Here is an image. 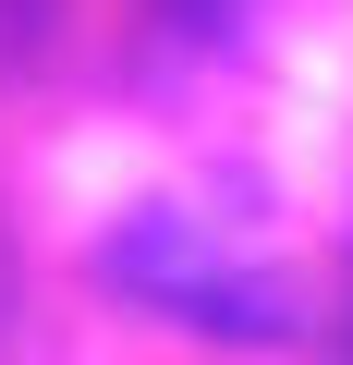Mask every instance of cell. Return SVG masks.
I'll use <instances>...</instances> for the list:
<instances>
[{
	"instance_id": "cell-1",
	"label": "cell",
	"mask_w": 353,
	"mask_h": 365,
	"mask_svg": "<svg viewBox=\"0 0 353 365\" xmlns=\"http://www.w3.org/2000/svg\"><path fill=\"white\" fill-rule=\"evenodd\" d=\"M134 304H158V317H183V329H232V341H268L280 329V292L256 280V268H232L195 220H170V207H146V220H122L110 232V256H98Z\"/></svg>"
}]
</instances>
